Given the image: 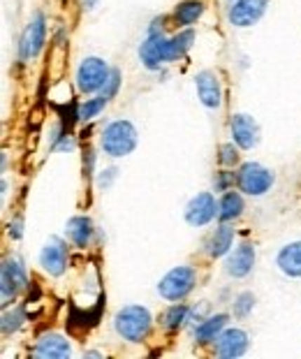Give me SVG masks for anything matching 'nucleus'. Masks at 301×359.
<instances>
[{
    "label": "nucleus",
    "instance_id": "1",
    "mask_svg": "<svg viewBox=\"0 0 301 359\" xmlns=\"http://www.w3.org/2000/svg\"><path fill=\"white\" fill-rule=\"evenodd\" d=\"M192 42H195L192 28H183L174 37H165V33H149L139 47V58L146 70H160V65L183 58L192 49Z\"/></svg>",
    "mask_w": 301,
    "mask_h": 359
},
{
    "label": "nucleus",
    "instance_id": "2",
    "mask_svg": "<svg viewBox=\"0 0 301 359\" xmlns=\"http://www.w3.org/2000/svg\"><path fill=\"white\" fill-rule=\"evenodd\" d=\"M151 313L144 306H126L114 316L116 334L130 343H142L151 332Z\"/></svg>",
    "mask_w": 301,
    "mask_h": 359
},
{
    "label": "nucleus",
    "instance_id": "3",
    "mask_svg": "<svg viewBox=\"0 0 301 359\" xmlns=\"http://www.w3.org/2000/svg\"><path fill=\"white\" fill-rule=\"evenodd\" d=\"M100 147L107 156L112 158H126L135 151L137 147V130L135 126L126 118L112 121L109 126L105 128L102 137H100Z\"/></svg>",
    "mask_w": 301,
    "mask_h": 359
},
{
    "label": "nucleus",
    "instance_id": "4",
    "mask_svg": "<svg viewBox=\"0 0 301 359\" xmlns=\"http://www.w3.org/2000/svg\"><path fill=\"white\" fill-rule=\"evenodd\" d=\"M195 283H197V273L192 266H185V264L174 266L172 271H167L165 276L160 278L158 292L162 299H167V302H181L192 292Z\"/></svg>",
    "mask_w": 301,
    "mask_h": 359
},
{
    "label": "nucleus",
    "instance_id": "5",
    "mask_svg": "<svg viewBox=\"0 0 301 359\" xmlns=\"http://www.w3.org/2000/svg\"><path fill=\"white\" fill-rule=\"evenodd\" d=\"M274 174L272 170L262 167L260 163H243L236 172V186L241 193L250 197H262L267 195L274 186Z\"/></svg>",
    "mask_w": 301,
    "mask_h": 359
},
{
    "label": "nucleus",
    "instance_id": "6",
    "mask_svg": "<svg viewBox=\"0 0 301 359\" xmlns=\"http://www.w3.org/2000/svg\"><path fill=\"white\" fill-rule=\"evenodd\" d=\"M109 72H112V67L107 65V60L98 56L83 58L79 70H76V88H79L81 93H95V90L105 86Z\"/></svg>",
    "mask_w": 301,
    "mask_h": 359
},
{
    "label": "nucleus",
    "instance_id": "7",
    "mask_svg": "<svg viewBox=\"0 0 301 359\" xmlns=\"http://www.w3.org/2000/svg\"><path fill=\"white\" fill-rule=\"evenodd\" d=\"M44 40H46V21L42 12H35L33 19L28 21V26L23 28L21 40H19V58L21 60H30L35 58L37 53L44 49Z\"/></svg>",
    "mask_w": 301,
    "mask_h": 359
},
{
    "label": "nucleus",
    "instance_id": "8",
    "mask_svg": "<svg viewBox=\"0 0 301 359\" xmlns=\"http://www.w3.org/2000/svg\"><path fill=\"white\" fill-rule=\"evenodd\" d=\"M3 287H0V292H3V309H7L10 304L17 299V294L21 292L23 287L28 285V276H26V269H23V264L19 259L14 257H7L3 262Z\"/></svg>",
    "mask_w": 301,
    "mask_h": 359
},
{
    "label": "nucleus",
    "instance_id": "9",
    "mask_svg": "<svg viewBox=\"0 0 301 359\" xmlns=\"http://www.w3.org/2000/svg\"><path fill=\"white\" fill-rule=\"evenodd\" d=\"M269 0H234L227 12V19L236 28H250L265 17Z\"/></svg>",
    "mask_w": 301,
    "mask_h": 359
},
{
    "label": "nucleus",
    "instance_id": "10",
    "mask_svg": "<svg viewBox=\"0 0 301 359\" xmlns=\"http://www.w3.org/2000/svg\"><path fill=\"white\" fill-rule=\"evenodd\" d=\"M218 213V204L211 193H199L185 206V223L192 227H204L215 218Z\"/></svg>",
    "mask_w": 301,
    "mask_h": 359
},
{
    "label": "nucleus",
    "instance_id": "11",
    "mask_svg": "<svg viewBox=\"0 0 301 359\" xmlns=\"http://www.w3.org/2000/svg\"><path fill=\"white\" fill-rule=\"evenodd\" d=\"M229 128H232V140H234L239 149L250 151L260 144V126L248 114H234Z\"/></svg>",
    "mask_w": 301,
    "mask_h": 359
},
{
    "label": "nucleus",
    "instance_id": "12",
    "mask_svg": "<svg viewBox=\"0 0 301 359\" xmlns=\"http://www.w3.org/2000/svg\"><path fill=\"white\" fill-rule=\"evenodd\" d=\"M40 264L49 276H63L67 269V246L63 243V239L51 236V239L44 243V248L40 253Z\"/></svg>",
    "mask_w": 301,
    "mask_h": 359
},
{
    "label": "nucleus",
    "instance_id": "13",
    "mask_svg": "<svg viewBox=\"0 0 301 359\" xmlns=\"http://www.w3.org/2000/svg\"><path fill=\"white\" fill-rule=\"evenodd\" d=\"M246 350H248V334L243 330H236V327H225L218 339H215V355L222 359H234L241 357Z\"/></svg>",
    "mask_w": 301,
    "mask_h": 359
},
{
    "label": "nucleus",
    "instance_id": "14",
    "mask_svg": "<svg viewBox=\"0 0 301 359\" xmlns=\"http://www.w3.org/2000/svg\"><path fill=\"white\" fill-rule=\"evenodd\" d=\"M195 88H197L199 102L208 107V109H218L222 104V90H220V81H218V74L215 72H211V70L197 72Z\"/></svg>",
    "mask_w": 301,
    "mask_h": 359
},
{
    "label": "nucleus",
    "instance_id": "15",
    "mask_svg": "<svg viewBox=\"0 0 301 359\" xmlns=\"http://www.w3.org/2000/svg\"><path fill=\"white\" fill-rule=\"evenodd\" d=\"M255 266V248L250 243H239L234 250L227 253L225 269L232 278H246Z\"/></svg>",
    "mask_w": 301,
    "mask_h": 359
},
{
    "label": "nucleus",
    "instance_id": "16",
    "mask_svg": "<svg viewBox=\"0 0 301 359\" xmlns=\"http://www.w3.org/2000/svg\"><path fill=\"white\" fill-rule=\"evenodd\" d=\"M35 355L44 359H67L72 355L67 339H63L60 334H44L35 346Z\"/></svg>",
    "mask_w": 301,
    "mask_h": 359
},
{
    "label": "nucleus",
    "instance_id": "17",
    "mask_svg": "<svg viewBox=\"0 0 301 359\" xmlns=\"http://www.w3.org/2000/svg\"><path fill=\"white\" fill-rule=\"evenodd\" d=\"M276 264L285 276L301 278V241H292L288 246H283L276 257Z\"/></svg>",
    "mask_w": 301,
    "mask_h": 359
},
{
    "label": "nucleus",
    "instance_id": "18",
    "mask_svg": "<svg viewBox=\"0 0 301 359\" xmlns=\"http://www.w3.org/2000/svg\"><path fill=\"white\" fill-rule=\"evenodd\" d=\"M93 236V223L86 216H74L67 220V239L74 243L76 248H86Z\"/></svg>",
    "mask_w": 301,
    "mask_h": 359
},
{
    "label": "nucleus",
    "instance_id": "19",
    "mask_svg": "<svg viewBox=\"0 0 301 359\" xmlns=\"http://www.w3.org/2000/svg\"><path fill=\"white\" fill-rule=\"evenodd\" d=\"M227 320H229L227 313H218V316H211V318L202 320L195 330L197 343H211V341L218 339V334L227 327Z\"/></svg>",
    "mask_w": 301,
    "mask_h": 359
},
{
    "label": "nucleus",
    "instance_id": "20",
    "mask_svg": "<svg viewBox=\"0 0 301 359\" xmlns=\"http://www.w3.org/2000/svg\"><path fill=\"white\" fill-rule=\"evenodd\" d=\"M232 243H234V227H229L227 223H222L218 230L211 234L208 239V255L211 257H222L232 250Z\"/></svg>",
    "mask_w": 301,
    "mask_h": 359
},
{
    "label": "nucleus",
    "instance_id": "21",
    "mask_svg": "<svg viewBox=\"0 0 301 359\" xmlns=\"http://www.w3.org/2000/svg\"><path fill=\"white\" fill-rule=\"evenodd\" d=\"M102 306H105V299H100L93 311H81L79 306H72V311H69V318H67V325L72 327V330H86L88 332L91 327H95L100 323V313H102Z\"/></svg>",
    "mask_w": 301,
    "mask_h": 359
},
{
    "label": "nucleus",
    "instance_id": "22",
    "mask_svg": "<svg viewBox=\"0 0 301 359\" xmlns=\"http://www.w3.org/2000/svg\"><path fill=\"white\" fill-rule=\"evenodd\" d=\"M204 14V3L202 0H181L174 10V19L179 26L190 28L192 24H197L199 17Z\"/></svg>",
    "mask_w": 301,
    "mask_h": 359
},
{
    "label": "nucleus",
    "instance_id": "23",
    "mask_svg": "<svg viewBox=\"0 0 301 359\" xmlns=\"http://www.w3.org/2000/svg\"><path fill=\"white\" fill-rule=\"evenodd\" d=\"M243 211V197L234 193V190H225V195L220 197V204H218V218L222 223H229L241 216Z\"/></svg>",
    "mask_w": 301,
    "mask_h": 359
},
{
    "label": "nucleus",
    "instance_id": "24",
    "mask_svg": "<svg viewBox=\"0 0 301 359\" xmlns=\"http://www.w3.org/2000/svg\"><path fill=\"white\" fill-rule=\"evenodd\" d=\"M188 316H190V309L183 306V304H174L169 306L165 313H162V327L167 332H179L183 323H188Z\"/></svg>",
    "mask_w": 301,
    "mask_h": 359
},
{
    "label": "nucleus",
    "instance_id": "25",
    "mask_svg": "<svg viewBox=\"0 0 301 359\" xmlns=\"http://www.w3.org/2000/svg\"><path fill=\"white\" fill-rule=\"evenodd\" d=\"M107 102H109V100L102 97V95H100V97H91V100L81 102L79 104V121H93L100 111L105 109Z\"/></svg>",
    "mask_w": 301,
    "mask_h": 359
},
{
    "label": "nucleus",
    "instance_id": "26",
    "mask_svg": "<svg viewBox=\"0 0 301 359\" xmlns=\"http://www.w3.org/2000/svg\"><path fill=\"white\" fill-rule=\"evenodd\" d=\"M23 320H26V313H23V309H12V311L5 309V313H3V334L10 336L14 332H19Z\"/></svg>",
    "mask_w": 301,
    "mask_h": 359
},
{
    "label": "nucleus",
    "instance_id": "27",
    "mask_svg": "<svg viewBox=\"0 0 301 359\" xmlns=\"http://www.w3.org/2000/svg\"><path fill=\"white\" fill-rule=\"evenodd\" d=\"M119 86H121V70L112 67V72H109V77H107L105 86L100 88V95L107 97V100H112V97L119 93Z\"/></svg>",
    "mask_w": 301,
    "mask_h": 359
},
{
    "label": "nucleus",
    "instance_id": "28",
    "mask_svg": "<svg viewBox=\"0 0 301 359\" xmlns=\"http://www.w3.org/2000/svg\"><path fill=\"white\" fill-rule=\"evenodd\" d=\"M255 306V297L250 292H241L234 299V316L236 318H246V316H250V311Z\"/></svg>",
    "mask_w": 301,
    "mask_h": 359
},
{
    "label": "nucleus",
    "instance_id": "29",
    "mask_svg": "<svg viewBox=\"0 0 301 359\" xmlns=\"http://www.w3.org/2000/svg\"><path fill=\"white\" fill-rule=\"evenodd\" d=\"M218 160H220V165L222 167H234L239 163V151L234 147V142L232 144H222V147L218 149Z\"/></svg>",
    "mask_w": 301,
    "mask_h": 359
},
{
    "label": "nucleus",
    "instance_id": "30",
    "mask_svg": "<svg viewBox=\"0 0 301 359\" xmlns=\"http://www.w3.org/2000/svg\"><path fill=\"white\" fill-rule=\"evenodd\" d=\"M234 181V174H229V172H218L215 174V190H220V193H225L229 183Z\"/></svg>",
    "mask_w": 301,
    "mask_h": 359
},
{
    "label": "nucleus",
    "instance_id": "31",
    "mask_svg": "<svg viewBox=\"0 0 301 359\" xmlns=\"http://www.w3.org/2000/svg\"><path fill=\"white\" fill-rule=\"evenodd\" d=\"M7 234L12 236L14 241H19L21 236H23V218L19 216V218H14L10 225H7Z\"/></svg>",
    "mask_w": 301,
    "mask_h": 359
},
{
    "label": "nucleus",
    "instance_id": "32",
    "mask_svg": "<svg viewBox=\"0 0 301 359\" xmlns=\"http://www.w3.org/2000/svg\"><path fill=\"white\" fill-rule=\"evenodd\" d=\"M114 179H116V170H114V167H107V170L100 172V177H98V188H109Z\"/></svg>",
    "mask_w": 301,
    "mask_h": 359
},
{
    "label": "nucleus",
    "instance_id": "33",
    "mask_svg": "<svg viewBox=\"0 0 301 359\" xmlns=\"http://www.w3.org/2000/svg\"><path fill=\"white\" fill-rule=\"evenodd\" d=\"M93 163H95V154H93V151L88 149L86 151V158H83V172H86L88 174V177H93Z\"/></svg>",
    "mask_w": 301,
    "mask_h": 359
},
{
    "label": "nucleus",
    "instance_id": "34",
    "mask_svg": "<svg viewBox=\"0 0 301 359\" xmlns=\"http://www.w3.org/2000/svg\"><path fill=\"white\" fill-rule=\"evenodd\" d=\"M83 3V10H95L98 7V0H81Z\"/></svg>",
    "mask_w": 301,
    "mask_h": 359
},
{
    "label": "nucleus",
    "instance_id": "35",
    "mask_svg": "<svg viewBox=\"0 0 301 359\" xmlns=\"http://www.w3.org/2000/svg\"><path fill=\"white\" fill-rule=\"evenodd\" d=\"M229 3H234V0H229Z\"/></svg>",
    "mask_w": 301,
    "mask_h": 359
}]
</instances>
